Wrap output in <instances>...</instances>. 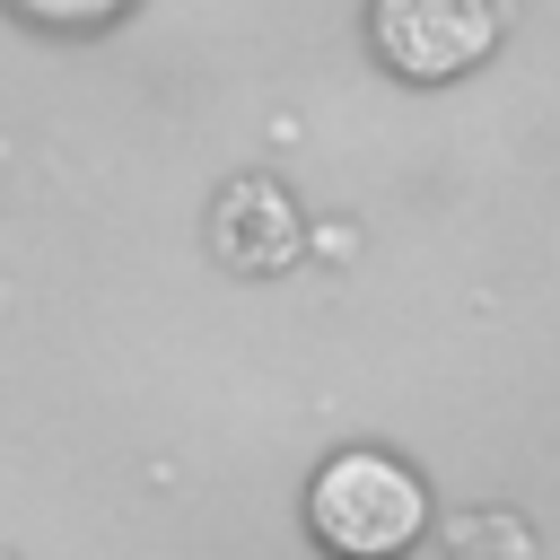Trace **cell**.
<instances>
[{"label":"cell","mask_w":560,"mask_h":560,"mask_svg":"<svg viewBox=\"0 0 560 560\" xmlns=\"http://www.w3.org/2000/svg\"><path fill=\"white\" fill-rule=\"evenodd\" d=\"M26 26H52V35H88V26H114L131 0H9Z\"/></svg>","instance_id":"obj_4"},{"label":"cell","mask_w":560,"mask_h":560,"mask_svg":"<svg viewBox=\"0 0 560 560\" xmlns=\"http://www.w3.org/2000/svg\"><path fill=\"white\" fill-rule=\"evenodd\" d=\"M306 534L324 560H402L429 534V481L394 446H341L306 481Z\"/></svg>","instance_id":"obj_1"},{"label":"cell","mask_w":560,"mask_h":560,"mask_svg":"<svg viewBox=\"0 0 560 560\" xmlns=\"http://www.w3.org/2000/svg\"><path fill=\"white\" fill-rule=\"evenodd\" d=\"M210 254L236 280H280L298 262V201L280 175H236L210 201Z\"/></svg>","instance_id":"obj_3"},{"label":"cell","mask_w":560,"mask_h":560,"mask_svg":"<svg viewBox=\"0 0 560 560\" xmlns=\"http://www.w3.org/2000/svg\"><path fill=\"white\" fill-rule=\"evenodd\" d=\"M508 35L499 0H368V44L394 79L411 88H446L464 70H481Z\"/></svg>","instance_id":"obj_2"}]
</instances>
